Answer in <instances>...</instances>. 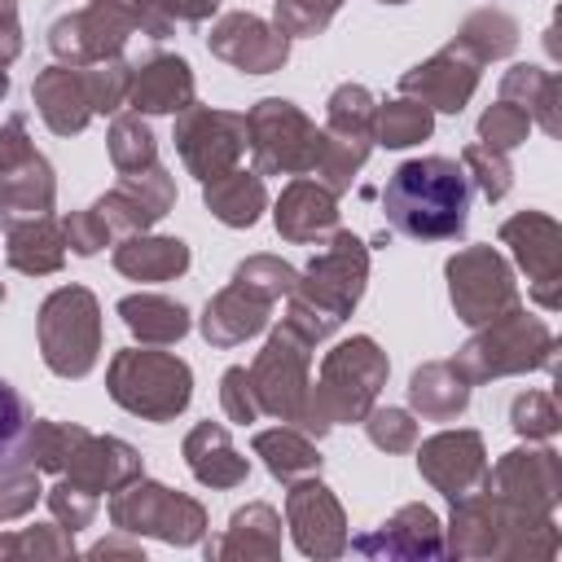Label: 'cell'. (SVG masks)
<instances>
[{
	"label": "cell",
	"mask_w": 562,
	"mask_h": 562,
	"mask_svg": "<svg viewBox=\"0 0 562 562\" xmlns=\"http://www.w3.org/2000/svg\"><path fill=\"white\" fill-rule=\"evenodd\" d=\"M228 123H237V114L193 110V114L180 123V132H176L184 162H189V167H193L202 180H215V176H224V171H228V162L241 154V136H246V123H241V127H233L228 136H220Z\"/></svg>",
	"instance_id": "obj_9"
},
{
	"label": "cell",
	"mask_w": 562,
	"mask_h": 562,
	"mask_svg": "<svg viewBox=\"0 0 562 562\" xmlns=\"http://www.w3.org/2000/svg\"><path fill=\"white\" fill-rule=\"evenodd\" d=\"M246 369H228L224 373V404H228V413H233V422H250L255 417V404H250V395H246Z\"/></svg>",
	"instance_id": "obj_25"
},
{
	"label": "cell",
	"mask_w": 562,
	"mask_h": 562,
	"mask_svg": "<svg viewBox=\"0 0 562 562\" xmlns=\"http://www.w3.org/2000/svg\"><path fill=\"white\" fill-rule=\"evenodd\" d=\"M382 378H386V360L378 356V347L369 338H351V342L334 347V356L325 360V386H321L325 426L338 417H360L369 408V400L378 395Z\"/></svg>",
	"instance_id": "obj_4"
},
{
	"label": "cell",
	"mask_w": 562,
	"mask_h": 562,
	"mask_svg": "<svg viewBox=\"0 0 562 562\" xmlns=\"http://www.w3.org/2000/svg\"><path fill=\"white\" fill-rule=\"evenodd\" d=\"M307 119L290 105V101H263L255 114H250V127L259 132L255 140V154H259V167L263 171H299V167H312L321 158V136H307V140H290L294 127H303Z\"/></svg>",
	"instance_id": "obj_7"
},
{
	"label": "cell",
	"mask_w": 562,
	"mask_h": 562,
	"mask_svg": "<svg viewBox=\"0 0 562 562\" xmlns=\"http://www.w3.org/2000/svg\"><path fill=\"white\" fill-rule=\"evenodd\" d=\"M119 312H123V321L136 329V334H145V338H180L184 329H189V321H184V307L180 303H167V299H123L119 303Z\"/></svg>",
	"instance_id": "obj_19"
},
{
	"label": "cell",
	"mask_w": 562,
	"mask_h": 562,
	"mask_svg": "<svg viewBox=\"0 0 562 562\" xmlns=\"http://www.w3.org/2000/svg\"><path fill=\"white\" fill-rule=\"evenodd\" d=\"M114 263H119L123 272H132V277H171V272H180V268L189 263V250H184V241H171V237H158V241H127V246L114 255Z\"/></svg>",
	"instance_id": "obj_18"
},
{
	"label": "cell",
	"mask_w": 562,
	"mask_h": 562,
	"mask_svg": "<svg viewBox=\"0 0 562 562\" xmlns=\"http://www.w3.org/2000/svg\"><path fill=\"white\" fill-rule=\"evenodd\" d=\"M277 228L290 233V237H312V233L334 228V202H329V193H321V189H312V184L299 180L281 198V206H277Z\"/></svg>",
	"instance_id": "obj_15"
},
{
	"label": "cell",
	"mask_w": 562,
	"mask_h": 562,
	"mask_svg": "<svg viewBox=\"0 0 562 562\" xmlns=\"http://www.w3.org/2000/svg\"><path fill=\"white\" fill-rule=\"evenodd\" d=\"M114 522L123 531H154L176 544H193L202 536V509L158 483H136L114 501Z\"/></svg>",
	"instance_id": "obj_5"
},
{
	"label": "cell",
	"mask_w": 562,
	"mask_h": 562,
	"mask_svg": "<svg viewBox=\"0 0 562 562\" xmlns=\"http://www.w3.org/2000/svg\"><path fill=\"white\" fill-rule=\"evenodd\" d=\"M40 338H44V360L61 378H79L97 360V303L88 290L70 285L57 290L44 312H40Z\"/></svg>",
	"instance_id": "obj_3"
},
{
	"label": "cell",
	"mask_w": 562,
	"mask_h": 562,
	"mask_svg": "<svg viewBox=\"0 0 562 562\" xmlns=\"http://www.w3.org/2000/svg\"><path fill=\"white\" fill-rule=\"evenodd\" d=\"M193 97V79L189 66L180 57H158L140 70L136 88H132V105L149 110V114H167V110H184Z\"/></svg>",
	"instance_id": "obj_12"
},
{
	"label": "cell",
	"mask_w": 562,
	"mask_h": 562,
	"mask_svg": "<svg viewBox=\"0 0 562 562\" xmlns=\"http://www.w3.org/2000/svg\"><path fill=\"white\" fill-rule=\"evenodd\" d=\"M430 132V114H426V105H413V101H395V105H386L382 110V127H378V136H382V145H413V140H422Z\"/></svg>",
	"instance_id": "obj_21"
},
{
	"label": "cell",
	"mask_w": 562,
	"mask_h": 562,
	"mask_svg": "<svg viewBox=\"0 0 562 562\" xmlns=\"http://www.w3.org/2000/svg\"><path fill=\"white\" fill-rule=\"evenodd\" d=\"M255 448L268 457V470L277 474V479H290V474H299V470H316L321 465V457L299 439V435H259L255 439Z\"/></svg>",
	"instance_id": "obj_20"
},
{
	"label": "cell",
	"mask_w": 562,
	"mask_h": 562,
	"mask_svg": "<svg viewBox=\"0 0 562 562\" xmlns=\"http://www.w3.org/2000/svg\"><path fill=\"white\" fill-rule=\"evenodd\" d=\"M184 457H189L193 474H198L202 483H211V487H228V483L246 479V461L228 448L224 426H211V422L198 426V430L189 435V443H184Z\"/></svg>",
	"instance_id": "obj_13"
},
{
	"label": "cell",
	"mask_w": 562,
	"mask_h": 562,
	"mask_svg": "<svg viewBox=\"0 0 562 562\" xmlns=\"http://www.w3.org/2000/svg\"><path fill=\"white\" fill-rule=\"evenodd\" d=\"M31 408L26 400L0 378V479L13 474V470H26V457H31Z\"/></svg>",
	"instance_id": "obj_14"
},
{
	"label": "cell",
	"mask_w": 562,
	"mask_h": 562,
	"mask_svg": "<svg viewBox=\"0 0 562 562\" xmlns=\"http://www.w3.org/2000/svg\"><path fill=\"white\" fill-rule=\"evenodd\" d=\"M119 92H123V83H110V88H105L101 75L83 79V75L61 70V66H53V70L35 83L40 110H44V119H48L53 132H79V127L88 123V114H92V110H110V101H114Z\"/></svg>",
	"instance_id": "obj_6"
},
{
	"label": "cell",
	"mask_w": 562,
	"mask_h": 562,
	"mask_svg": "<svg viewBox=\"0 0 562 562\" xmlns=\"http://www.w3.org/2000/svg\"><path fill=\"white\" fill-rule=\"evenodd\" d=\"M369 435H373L378 448H404V443L413 439V422H408L404 413L386 408V413H378V417L369 422Z\"/></svg>",
	"instance_id": "obj_24"
},
{
	"label": "cell",
	"mask_w": 562,
	"mask_h": 562,
	"mask_svg": "<svg viewBox=\"0 0 562 562\" xmlns=\"http://www.w3.org/2000/svg\"><path fill=\"white\" fill-rule=\"evenodd\" d=\"M334 9L338 0H277V22L294 35H307V31H321Z\"/></svg>",
	"instance_id": "obj_23"
},
{
	"label": "cell",
	"mask_w": 562,
	"mask_h": 562,
	"mask_svg": "<svg viewBox=\"0 0 562 562\" xmlns=\"http://www.w3.org/2000/svg\"><path fill=\"white\" fill-rule=\"evenodd\" d=\"M211 48L220 57H228L233 66L255 70V75H263V70L285 61V35H272L259 18H246V13L224 18L215 26V35H211Z\"/></svg>",
	"instance_id": "obj_10"
},
{
	"label": "cell",
	"mask_w": 562,
	"mask_h": 562,
	"mask_svg": "<svg viewBox=\"0 0 562 562\" xmlns=\"http://www.w3.org/2000/svg\"><path fill=\"white\" fill-rule=\"evenodd\" d=\"M386 224L417 241L457 237L470 211V176L452 158H413L382 189Z\"/></svg>",
	"instance_id": "obj_1"
},
{
	"label": "cell",
	"mask_w": 562,
	"mask_h": 562,
	"mask_svg": "<svg viewBox=\"0 0 562 562\" xmlns=\"http://www.w3.org/2000/svg\"><path fill=\"white\" fill-rule=\"evenodd\" d=\"M167 9L180 13V18H189V22H198V18H206L215 9V0H167Z\"/></svg>",
	"instance_id": "obj_26"
},
{
	"label": "cell",
	"mask_w": 562,
	"mask_h": 562,
	"mask_svg": "<svg viewBox=\"0 0 562 562\" xmlns=\"http://www.w3.org/2000/svg\"><path fill=\"white\" fill-rule=\"evenodd\" d=\"M206 202L224 224H255V215L263 206V189L246 171H224L206 184Z\"/></svg>",
	"instance_id": "obj_16"
},
{
	"label": "cell",
	"mask_w": 562,
	"mask_h": 562,
	"mask_svg": "<svg viewBox=\"0 0 562 562\" xmlns=\"http://www.w3.org/2000/svg\"><path fill=\"white\" fill-rule=\"evenodd\" d=\"M259 325H263V299L241 303V285H237V290H224V294L206 307L202 334H206L211 342H237V338L255 334Z\"/></svg>",
	"instance_id": "obj_17"
},
{
	"label": "cell",
	"mask_w": 562,
	"mask_h": 562,
	"mask_svg": "<svg viewBox=\"0 0 562 562\" xmlns=\"http://www.w3.org/2000/svg\"><path fill=\"white\" fill-rule=\"evenodd\" d=\"M290 522H294L303 553L329 558L342 549V518H338V505L329 501V492L321 483H303L290 492Z\"/></svg>",
	"instance_id": "obj_11"
},
{
	"label": "cell",
	"mask_w": 562,
	"mask_h": 562,
	"mask_svg": "<svg viewBox=\"0 0 562 562\" xmlns=\"http://www.w3.org/2000/svg\"><path fill=\"white\" fill-rule=\"evenodd\" d=\"M303 338L285 325L272 334V342L263 347L259 364H255V382H259V400L268 413H281V417H294L299 404H303Z\"/></svg>",
	"instance_id": "obj_8"
},
{
	"label": "cell",
	"mask_w": 562,
	"mask_h": 562,
	"mask_svg": "<svg viewBox=\"0 0 562 562\" xmlns=\"http://www.w3.org/2000/svg\"><path fill=\"white\" fill-rule=\"evenodd\" d=\"M110 395L154 422H167L189 404V369L176 356L158 351H123L110 369Z\"/></svg>",
	"instance_id": "obj_2"
},
{
	"label": "cell",
	"mask_w": 562,
	"mask_h": 562,
	"mask_svg": "<svg viewBox=\"0 0 562 562\" xmlns=\"http://www.w3.org/2000/svg\"><path fill=\"white\" fill-rule=\"evenodd\" d=\"M110 149H114V162H119L123 171H136L140 162H154V140H149L145 123H136V119H119V123H114Z\"/></svg>",
	"instance_id": "obj_22"
}]
</instances>
